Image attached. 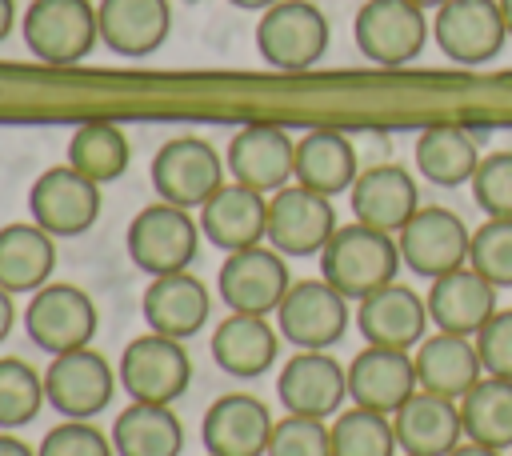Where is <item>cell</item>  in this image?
Listing matches in <instances>:
<instances>
[{"mask_svg":"<svg viewBox=\"0 0 512 456\" xmlns=\"http://www.w3.org/2000/svg\"><path fill=\"white\" fill-rule=\"evenodd\" d=\"M400 244L392 232H376L368 224H344L320 252V276L348 300H364L376 288L392 284L400 272Z\"/></svg>","mask_w":512,"mask_h":456,"instance_id":"1","label":"cell"},{"mask_svg":"<svg viewBox=\"0 0 512 456\" xmlns=\"http://www.w3.org/2000/svg\"><path fill=\"white\" fill-rule=\"evenodd\" d=\"M200 220H192L188 208H176L168 200H156L148 208H140L124 232V248L128 260L148 272V276H172V272H188V264L196 260L200 248Z\"/></svg>","mask_w":512,"mask_h":456,"instance_id":"2","label":"cell"},{"mask_svg":"<svg viewBox=\"0 0 512 456\" xmlns=\"http://www.w3.org/2000/svg\"><path fill=\"white\" fill-rule=\"evenodd\" d=\"M100 40L92 0H32L24 12V44L36 60L68 68L80 64Z\"/></svg>","mask_w":512,"mask_h":456,"instance_id":"3","label":"cell"},{"mask_svg":"<svg viewBox=\"0 0 512 456\" xmlns=\"http://www.w3.org/2000/svg\"><path fill=\"white\" fill-rule=\"evenodd\" d=\"M96 328H100V312H96L92 296L76 284H44L40 292L28 296L24 332L48 356L88 348Z\"/></svg>","mask_w":512,"mask_h":456,"instance_id":"4","label":"cell"},{"mask_svg":"<svg viewBox=\"0 0 512 456\" xmlns=\"http://www.w3.org/2000/svg\"><path fill=\"white\" fill-rule=\"evenodd\" d=\"M224 160L204 136H176L152 156V188L176 208H204L224 188Z\"/></svg>","mask_w":512,"mask_h":456,"instance_id":"5","label":"cell"},{"mask_svg":"<svg viewBox=\"0 0 512 456\" xmlns=\"http://www.w3.org/2000/svg\"><path fill=\"white\" fill-rule=\"evenodd\" d=\"M116 376H120L128 400L172 404L192 384V360L184 352V340H172V336H160V332H144V336L124 344Z\"/></svg>","mask_w":512,"mask_h":456,"instance_id":"6","label":"cell"},{"mask_svg":"<svg viewBox=\"0 0 512 456\" xmlns=\"http://www.w3.org/2000/svg\"><path fill=\"white\" fill-rule=\"evenodd\" d=\"M256 48L276 72H304L328 52V20L308 0H280L260 12Z\"/></svg>","mask_w":512,"mask_h":456,"instance_id":"7","label":"cell"},{"mask_svg":"<svg viewBox=\"0 0 512 456\" xmlns=\"http://www.w3.org/2000/svg\"><path fill=\"white\" fill-rule=\"evenodd\" d=\"M28 216L56 240H76L100 220V184L72 164L44 168L28 188Z\"/></svg>","mask_w":512,"mask_h":456,"instance_id":"8","label":"cell"},{"mask_svg":"<svg viewBox=\"0 0 512 456\" xmlns=\"http://www.w3.org/2000/svg\"><path fill=\"white\" fill-rule=\"evenodd\" d=\"M356 48L380 68H404L424 52L428 20L412 0H364L352 24Z\"/></svg>","mask_w":512,"mask_h":456,"instance_id":"9","label":"cell"},{"mask_svg":"<svg viewBox=\"0 0 512 456\" xmlns=\"http://www.w3.org/2000/svg\"><path fill=\"white\" fill-rule=\"evenodd\" d=\"M336 228L332 196H320L296 180L268 196V248L288 260L320 256Z\"/></svg>","mask_w":512,"mask_h":456,"instance_id":"10","label":"cell"},{"mask_svg":"<svg viewBox=\"0 0 512 456\" xmlns=\"http://www.w3.org/2000/svg\"><path fill=\"white\" fill-rule=\"evenodd\" d=\"M396 244L404 268H412L424 280H436L468 264L472 228L444 204H420L416 216L396 232Z\"/></svg>","mask_w":512,"mask_h":456,"instance_id":"11","label":"cell"},{"mask_svg":"<svg viewBox=\"0 0 512 456\" xmlns=\"http://www.w3.org/2000/svg\"><path fill=\"white\" fill-rule=\"evenodd\" d=\"M432 40L452 64L464 68L496 60L508 40L500 0H444L432 20Z\"/></svg>","mask_w":512,"mask_h":456,"instance_id":"12","label":"cell"},{"mask_svg":"<svg viewBox=\"0 0 512 456\" xmlns=\"http://www.w3.org/2000/svg\"><path fill=\"white\" fill-rule=\"evenodd\" d=\"M276 328L292 348L328 352L348 328V296H340L324 276L292 280L288 296L276 308Z\"/></svg>","mask_w":512,"mask_h":456,"instance_id":"13","label":"cell"},{"mask_svg":"<svg viewBox=\"0 0 512 456\" xmlns=\"http://www.w3.org/2000/svg\"><path fill=\"white\" fill-rule=\"evenodd\" d=\"M284 260L288 256H280L276 248H264V244L228 252L224 264H220V276H216L220 300L232 312H252V316L276 312L280 300L292 288V276H288Z\"/></svg>","mask_w":512,"mask_h":456,"instance_id":"14","label":"cell"},{"mask_svg":"<svg viewBox=\"0 0 512 456\" xmlns=\"http://www.w3.org/2000/svg\"><path fill=\"white\" fill-rule=\"evenodd\" d=\"M116 380L120 376L112 372V364L100 352L76 348V352L52 356V364L44 372V396L64 420H96L108 408Z\"/></svg>","mask_w":512,"mask_h":456,"instance_id":"15","label":"cell"},{"mask_svg":"<svg viewBox=\"0 0 512 456\" xmlns=\"http://www.w3.org/2000/svg\"><path fill=\"white\" fill-rule=\"evenodd\" d=\"M224 164L236 184L272 196L296 176V140L276 124H244L228 140Z\"/></svg>","mask_w":512,"mask_h":456,"instance_id":"16","label":"cell"},{"mask_svg":"<svg viewBox=\"0 0 512 456\" xmlns=\"http://www.w3.org/2000/svg\"><path fill=\"white\" fill-rule=\"evenodd\" d=\"M276 396H280L284 412H292V416L328 420L348 400V368L340 360H332L328 352L296 348V356H288L276 376Z\"/></svg>","mask_w":512,"mask_h":456,"instance_id":"17","label":"cell"},{"mask_svg":"<svg viewBox=\"0 0 512 456\" xmlns=\"http://www.w3.org/2000/svg\"><path fill=\"white\" fill-rule=\"evenodd\" d=\"M272 412L252 392H224L204 408L200 444L208 456H264L272 440Z\"/></svg>","mask_w":512,"mask_h":456,"instance_id":"18","label":"cell"},{"mask_svg":"<svg viewBox=\"0 0 512 456\" xmlns=\"http://www.w3.org/2000/svg\"><path fill=\"white\" fill-rule=\"evenodd\" d=\"M428 304L420 292L404 288V284H384L376 288L372 296L356 300V328L364 336V344H376V348H416L428 332Z\"/></svg>","mask_w":512,"mask_h":456,"instance_id":"19","label":"cell"},{"mask_svg":"<svg viewBox=\"0 0 512 456\" xmlns=\"http://www.w3.org/2000/svg\"><path fill=\"white\" fill-rule=\"evenodd\" d=\"M348 204H352V220L356 224H368L376 232H392L396 236L416 216L420 192H416V180L408 176V168L372 164L348 188Z\"/></svg>","mask_w":512,"mask_h":456,"instance_id":"20","label":"cell"},{"mask_svg":"<svg viewBox=\"0 0 512 456\" xmlns=\"http://www.w3.org/2000/svg\"><path fill=\"white\" fill-rule=\"evenodd\" d=\"M428 320L436 332H452V336H476L492 312H496V292L476 268H456V272H444L436 280H428Z\"/></svg>","mask_w":512,"mask_h":456,"instance_id":"21","label":"cell"},{"mask_svg":"<svg viewBox=\"0 0 512 456\" xmlns=\"http://www.w3.org/2000/svg\"><path fill=\"white\" fill-rule=\"evenodd\" d=\"M416 388V364L400 348L364 344L348 364V400L360 408L392 416Z\"/></svg>","mask_w":512,"mask_h":456,"instance_id":"22","label":"cell"},{"mask_svg":"<svg viewBox=\"0 0 512 456\" xmlns=\"http://www.w3.org/2000/svg\"><path fill=\"white\" fill-rule=\"evenodd\" d=\"M392 428H396V444L404 456H448L464 440L460 400L416 388L392 412Z\"/></svg>","mask_w":512,"mask_h":456,"instance_id":"23","label":"cell"},{"mask_svg":"<svg viewBox=\"0 0 512 456\" xmlns=\"http://www.w3.org/2000/svg\"><path fill=\"white\" fill-rule=\"evenodd\" d=\"M140 312H144L148 332H160V336H172V340H188L208 324L212 296H208L204 280H196L192 272L152 276L144 296H140Z\"/></svg>","mask_w":512,"mask_h":456,"instance_id":"24","label":"cell"},{"mask_svg":"<svg viewBox=\"0 0 512 456\" xmlns=\"http://www.w3.org/2000/svg\"><path fill=\"white\" fill-rule=\"evenodd\" d=\"M200 232L220 248V252H240L256 248L268 240V196L256 188H244L228 180L204 208H200Z\"/></svg>","mask_w":512,"mask_h":456,"instance_id":"25","label":"cell"},{"mask_svg":"<svg viewBox=\"0 0 512 456\" xmlns=\"http://www.w3.org/2000/svg\"><path fill=\"white\" fill-rule=\"evenodd\" d=\"M96 20H100V44L108 52L140 60L168 40L172 8L168 0H100Z\"/></svg>","mask_w":512,"mask_h":456,"instance_id":"26","label":"cell"},{"mask_svg":"<svg viewBox=\"0 0 512 456\" xmlns=\"http://www.w3.org/2000/svg\"><path fill=\"white\" fill-rule=\"evenodd\" d=\"M280 352V328L268 324V316L232 312L212 332V360L220 372L236 380H256L276 364Z\"/></svg>","mask_w":512,"mask_h":456,"instance_id":"27","label":"cell"},{"mask_svg":"<svg viewBox=\"0 0 512 456\" xmlns=\"http://www.w3.org/2000/svg\"><path fill=\"white\" fill-rule=\"evenodd\" d=\"M416 384L424 392L448 396V400H464V392H472V384L484 376L480 352L472 336H452V332H432L416 344Z\"/></svg>","mask_w":512,"mask_h":456,"instance_id":"28","label":"cell"},{"mask_svg":"<svg viewBox=\"0 0 512 456\" xmlns=\"http://www.w3.org/2000/svg\"><path fill=\"white\" fill-rule=\"evenodd\" d=\"M56 268V236L36 220H16L0 228V288L12 296H32L48 284Z\"/></svg>","mask_w":512,"mask_h":456,"instance_id":"29","label":"cell"},{"mask_svg":"<svg viewBox=\"0 0 512 456\" xmlns=\"http://www.w3.org/2000/svg\"><path fill=\"white\" fill-rule=\"evenodd\" d=\"M356 148L344 132L336 128H312L296 140V184L320 192V196H340L356 184Z\"/></svg>","mask_w":512,"mask_h":456,"instance_id":"30","label":"cell"},{"mask_svg":"<svg viewBox=\"0 0 512 456\" xmlns=\"http://www.w3.org/2000/svg\"><path fill=\"white\" fill-rule=\"evenodd\" d=\"M112 448L116 456H180L184 424L172 404L128 400V408L112 424Z\"/></svg>","mask_w":512,"mask_h":456,"instance_id":"31","label":"cell"},{"mask_svg":"<svg viewBox=\"0 0 512 456\" xmlns=\"http://www.w3.org/2000/svg\"><path fill=\"white\" fill-rule=\"evenodd\" d=\"M480 148L476 136L468 128L456 124H432L416 136V168L424 180H432L436 188H460L472 184L476 168H480Z\"/></svg>","mask_w":512,"mask_h":456,"instance_id":"32","label":"cell"},{"mask_svg":"<svg viewBox=\"0 0 512 456\" xmlns=\"http://www.w3.org/2000/svg\"><path fill=\"white\" fill-rule=\"evenodd\" d=\"M460 420H464V440L488 444L496 452L512 448V380L480 376L472 392H464L460 400Z\"/></svg>","mask_w":512,"mask_h":456,"instance_id":"33","label":"cell"},{"mask_svg":"<svg viewBox=\"0 0 512 456\" xmlns=\"http://www.w3.org/2000/svg\"><path fill=\"white\" fill-rule=\"evenodd\" d=\"M128 160H132L128 136H124L116 124H108V120H88V124H80V128L72 132V140H68V164H72L80 176L96 180V184L116 180V176L128 168Z\"/></svg>","mask_w":512,"mask_h":456,"instance_id":"34","label":"cell"},{"mask_svg":"<svg viewBox=\"0 0 512 456\" xmlns=\"http://www.w3.org/2000/svg\"><path fill=\"white\" fill-rule=\"evenodd\" d=\"M328 432H332V456H396L400 452L392 416L360 404L336 412Z\"/></svg>","mask_w":512,"mask_h":456,"instance_id":"35","label":"cell"},{"mask_svg":"<svg viewBox=\"0 0 512 456\" xmlns=\"http://www.w3.org/2000/svg\"><path fill=\"white\" fill-rule=\"evenodd\" d=\"M44 400V376L20 356H0V432L32 424Z\"/></svg>","mask_w":512,"mask_h":456,"instance_id":"36","label":"cell"},{"mask_svg":"<svg viewBox=\"0 0 512 456\" xmlns=\"http://www.w3.org/2000/svg\"><path fill=\"white\" fill-rule=\"evenodd\" d=\"M468 268H476L492 288H512V220H484L472 228Z\"/></svg>","mask_w":512,"mask_h":456,"instance_id":"37","label":"cell"},{"mask_svg":"<svg viewBox=\"0 0 512 456\" xmlns=\"http://www.w3.org/2000/svg\"><path fill=\"white\" fill-rule=\"evenodd\" d=\"M264 456H332V432L316 416H292L272 424V440Z\"/></svg>","mask_w":512,"mask_h":456,"instance_id":"38","label":"cell"},{"mask_svg":"<svg viewBox=\"0 0 512 456\" xmlns=\"http://www.w3.org/2000/svg\"><path fill=\"white\" fill-rule=\"evenodd\" d=\"M472 200L492 220H512V152H492L472 176Z\"/></svg>","mask_w":512,"mask_h":456,"instance_id":"39","label":"cell"},{"mask_svg":"<svg viewBox=\"0 0 512 456\" xmlns=\"http://www.w3.org/2000/svg\"><path fill=\"white\" fill-rule=\"evenodd\" d=\"M112 436H104L92 420H64L44 432L36 456H112Z\"/></svg>","mask_w":512,"mask_h":456,"instance_id":"40","label":"cell"},{"mask_svg":"<svg viewBox=\"0 0 512 456\" xmlns=\"http://www.w3.org/2000/svg\"><path fill=\"white\" fill-rule=\"evenodd\" d=\"M472 340H476L484 376L512 380V308H496L492 320H488Z\"/></svg>","mask_w":512,"mask_h":456,"instance_id":"41","label":"cell"},{"mask_svg":"<svg viewBox=\"0 0 512 456\" xmlns=\"http://www.w3.org/2000/svg\"><path fill=\"white\" fill-rule=\"evenodd\" d=\"M0 456H36V448L24 444V440L12 436V432H0Z\"/></svg>","mask_w":512,"mask_h":456,"instance_id":"42","label":"cell"},{"mask_svg":"<svg viewBox=\"0 0 512 456\" xmlns=\"http://www.w3.org/2000/svg\"><path fill=\"white\" fill-rule=\"evenodd\" d=\"M12 320H16V304H12V292L0 288V340L12 332Z\"/></svg>","mask_w":512,"mask_h":456,"instance_id":"43","label":"cell"},{"mask_svg":"<svg viewBox=\"0 0 512 456\" xmlns=\"http://www.w3.org/2000/svg\"><path fill=\"white\" fill-rule=\"evenodd\" d=\"M448 456H500L496 448H488V444H476V440H460Z\"/></svg>","mask_w":512,"mask_h":456,"instance_id":"44","label":"cell"},{"mask_svg":"<svg viewBox=\"0 0 512 456\" xmlns=\"http://www.w3.org/2000/svg\"><path fill=\"white\" fill-rule=\"evenodd\" d=\"M12 20H16V4L12 0H0V40L12 32Z\"/></svg>","mask_w":512,"mask_h":456,"instance_id":"45","label":"cell"},{"mask_svg":"<svg viewBox=\"0 0 512 456\" xmlns=\"http://www.w3.org/2000/svg\"><path fill=\"white\" fill-rule=\"evenodd\" d=\"M228 4H236V8H244V12H268V8L280 4V0H228Z\"/></svg>","mask_w":512,"mask_h":456,"instance_id":"46","label":"cell"},{"mask_svg":"<svg viewBox=\"0 0 512 456\" xmlns=\"http://www.w3.org/2000/svg\"><path fill=\"white\" fill-rule=\"evenodd\" d=\"M500 12H504V24H508V36H512V0H500Z\"/></svg>","mask_w":512,"mask_h":456,"instance_id":"47","label":"cell"},{"mask_svg":"<svg viewBox=\"0 0 512 456\" xmlns=\"http://www.w3.org/2000/svg\"><path fill=\"white\" fill-rule=\"evenodd\" d=\"M412 4H420V8H440L444 0H412Z\"/></svg>","mask_w":512,"mask_h":456,"instance_id":"48","label":"cell"},{"mask_svg":"<svg viewBox=\"0 0 512 456\" xmlns=\"http://www.w3.org/2000/svg\"><path fill=\"white\" fill-rule=\"evenodd\" d=\"M508 452H512V448H508Z\"/></svg>","mask_w":512,"mask_h":456,"instance_id":"49","label":"cell"},{"mask_svg":"<svg viewBox=\"0 0 512 456\" xmlns=\"http://www.w3.org/2000/svg\"><path fill=\"white\" fill-rule=\"evenodd\" d=\"M400 456H404V452H400Z\"/></svg>","mask_w":512,"mask_h":456,"instance_id":"50","label":"cell"},{"mask_svg":"<svg viewBox=\"0 0 512 456\" xmlns=\"http://www.w3.org/2000/svg\"><path fill=\"white\" fill-rule=\"evenodd\" d=\"M188 4H192V0H188Z\"/></svg>","mask_w":512,"mask_h":456,"instance_id":"51","label":"cell"}]
</instances>
